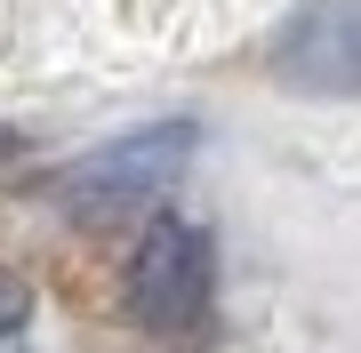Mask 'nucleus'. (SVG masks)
Segmentation results:
<instances>
[{
	"mask_svg": "<svg viewBox=\"0 0 361 353\" xmlns=\"http://www.w3.org/2000/svg\"><path fill=\"white\" fill-rule=\"evenodd\" d=\"M281 73L313 89H361V0H313L281 32Z\"/></svg>",
	"mask_w": 361,
	"mask_h": 353,
	"instance_id": "nucleus-3",
	"label": "nucleus"
},
{
	"mask_svg": "<svg viewBox=\"0 0 361 353\" xmlns=\"http://www.w3.org/2000/svg\"><path fill=\"white\" fill-rule=\"evenodd\" d=\"M193 120H161V129H137V137H113L104 153L73 161L65 177H56V201L80 217H113V209H137V201L169 193V185L185 177V161H193Z\"/></svg>",
	"mask_w": 361,
	"mask_h": 353,
	"instance_id": "nucleus-2",
	"label": "nucleus"
},
{
	"mask_svg": "<svg viewBox=\"0 0 361 353\" xmlns=\"http://www.w3.org/2000/svg\"><path fill=\"white\" fill-rule=\"evenodd\" d=\"M25 314H32V297H25V281H8V273H0V345H8L16 329H25Z\"/></svg>",
	"mask_w": 361,
	"mask_h": 353,
	"instance_id": "nucleus-4",
	"label": "nucleus"
},
{
	"mask_svg": "<svg viewBox=\"0 0 361 353\" xmlns=\"http://www.w3.org/2000/svg\"><path fill=\"white\" fill-rule=\"evenodd\" d=\"M209 297H217V249H209V233L185 225V217H153L137 257H129V314L153 337H193L209 321Z\"/></svg>",
	"mask_w": 361,
	"mask_h": 353,
	"instance_id": "nucleus-1",
	"label": "nucleus"
}]
</instances>
